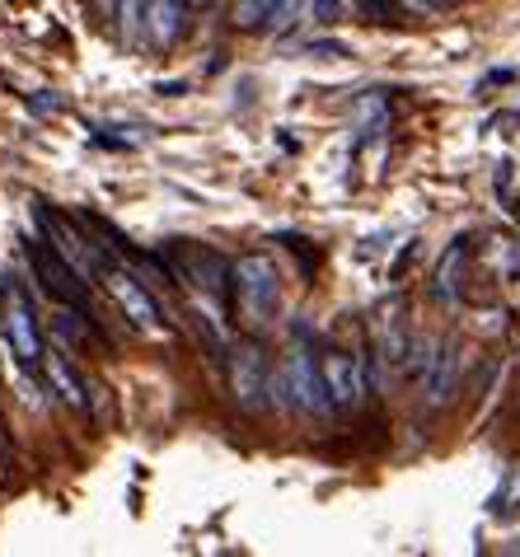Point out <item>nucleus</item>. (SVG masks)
I'll return each mask as SVG.
<instances>
[{"label":"nucleus","mask_w":520,"mask_h":557,"mask_svg":"<svg viewBox=\"0 0 520 557\" xmlns=\"http://www.w3.org/2000/svg\"><path fill=\"white\" fill-rule=\"evenodd\" d=\"M465 239L460 244H450V253L441 258V268H436V296H446V300H455L460 296V262H465Z\"/></svg>","instance_id":"9b49d317"},{"label":"nucleus","mask_w":520,"mask_h":557,"mask_svg":"<svg viewBox=\"0 0 520 557\" xmlns=\"http://www.w3.org/2000/svg\"><path fill=\"white\" fill-rule=\"evenodd\" d=\"M300 10H305V0H277V5H272V14L263 20V34H268V38L290 34V28L300 24Z\"/></svg>","instance_id":"ddd939ff"},{"label":"nucleus","mask_w":520,"mask_h":557,"mask_svg":"<svg viewBox=\"0 0 520 557\" xmlns=\"http://www.w3.org/2000/svg\"><path fill=\"white\" fill-rule=\"evenodd\" d=\"M99 276H103V286H109V296L117 300V309L132 319V329H141V333H150V337L170 333V323H164L156 296H150V290H146L141 282H136L132 272H122V268H103Z\"/></svg>","instance_id":"20e7f679"},{"label":"nucleus","mask_w":520,"mask_h":557,"mask_svg":"<svg viewBox=\"0 0 520 557\" xmlns=\"http://www.w3.org/2000/svg\"><path fill=\"white\" fill-rule=\"evenodd\" d=\"M314 20H338V0H314Z\"/></svg>","instance_id":"2eb2a0df"},{"label":"nucleus","mask_w":520,"mask_h":557,"mask_svg":"<svg viewBox=\"0 0 520 557\" xmlns=\"http://www.w3.org/2000/svg\"><path fill=\"white\" fill-rule=\"evenodd\" d=\"M450 384H455V351H441L436 356V370L426 375V404H441V398L450 394Z\"/></svg>","instance_id":"f8f14e48"},{"label":"nucleus","mask_w":520,"mask_h":557,"mask_svg":"<svg viewBox=\"0 0 520 557\" xmlns=\"http://www.w3.org/2000/svg\"><path fill=\"white\" fill-rule=\"evenodd\" d=\"M231 296L249 329H268L282 309V276L263 253H244L231 268Z\"/></svg>","instance_id":"f257e3e1"},{"label":"nucleus","mask_w":520,"mask_h":557,"mask_svg":"<svg viewBox=\"0 0 520 557\" xmlns=\"http://www.w3.org/2000/svg\"><path fill=\"white\" fill-rule=\"evenodd\" d=\"M268 356L263 347L253 343H239L231 347V394L244 412H263L268 408Z\"/></svg>","instance_id":"39448f33"},{"label":"nucleus","mask_w":520,"mask_h":557,"mask_svg":"<svg viewBox=\"0 0 520 557\" xmlns=\"http://www.w3.org/2000/svg\"><path fill=\"white\" fill-rule=\"evenodd\" d=\"M183 5H188V10H211L216 0H183Z\"/></svg>","instance_id":"dca6fc26"},{"label":"nucleus","mask_w":520,"mask_h":557,"mask_svg":"<svg viewBox=\"0 0 520 557\" xmlns=\"http://www.w3.org/2000/svg\"><path fill=\"white\" fill-rule=\"evenodd\" d=\"M0 478H5V450H0Z\"/></svg>","instance_id":"a211bd4d"},{"label":"nucleus","mask_w":520,"mask_h":557,"mask_svg":"<svg viewBox=\"0 0 520 557\" xmlns=\"http://www.w3.org/2000/svg\"><path fill=\"white\" fill-rule=\"evenodd\" d=\"M5 343L14 351V361L38 370L42 366V337H38V323H34V309H28V300L14 290V296L5 300Z\"/></svg>","instance_id":"423d86ee"},{"label":"nucleus","mask_w":520,"mask_h":557,"mask_svg":"<svg viewBox=\"0 0 520 557\" xmlns=\"http://www.w3.org/2000/svg\"><path fill=\"white\" fill-rule=\"evenodd\" d=\"M42 375H48L52 394L61 398V404H71V408H89V389H85L81 370H75V366L66 361V351H42Z\"/></svg>","instance_id":"1a4fd4ad"},{"label":"nucleus","mask_w":520,"mask_h":557,"mask_svg":"<svg viewBox=\"0 0 520 557\" xmlns=\"http://www.w3.org/2000/svg\"><path fill=\"white\" fill-rule=\"evenodd\" d=\"M272 5H277V0H235L231 24H235V28H263V20L272 14Z\"/></svg>","instance_id":"4468645a"},{"label":"nucleus","mask_w":520,"mask_h":557,"mask_svg":"<svg viewBox=\"0 0 520 557\" xmlns=\"http://www.w3.org/2000/svg\"><path fill=\"white\" fill-rule=\"evenodd\" d=\"M95 5H99V10H113V5H117V0H95Z\"/></svg>","instance_id":"f3484780"},{"label":"nucleus","mask_w":520,"mask_h":557,"mask_svg":"<svg viewBox=\"0 0 520 557\" xmlns=\"http://www.w3.org/2000/svg\"><path fill=\"white\" fill-rule=\"evenodd\" d=\"M178 272L188 276L197 290H207V296H225V290H231V268H225L216 253L197 249V244H178Z\"/></svg>","instance_id":"6e6552de"},{"label":"nucleus","mask_w":520,"mask_h":557,"mask_svg":"<svg viewBox=\"0 0 520 557\" xmlns=\"http://www.w3.org/2000/svg\"><path fill=\"white\" fill-rule=\"evenodd\" d=\"M183 0H146V38L150 48H174L178 34H183Z\"/></svg>","instance_id":"9d476101"},{"label":"nucleus","mask_w":520,"mask_h":557,"mask_svg":"<svg viewBox=\"0 0 520 557\" xmlns=\"http://www.w3.org/2000/svg\"><path fill=\"white\" fill-rule=\"evenodd\" d=\"M319 370H324V389L333 398V408H357L361 394H366V370H361V356L351 351H329L324 361H319Z\"/></svg>","instance_id":"0eeeda50"},{"label":"nucleus","mask_w":520,"mask_h":557,"mask_svg":"<svg viewBox=\"0 0 520 557\" xmlns=\"http://www.w3.org/2000/svg\"><path fill=\"white\" fill-rule=\"evenodd\" d=\"M277 384L290 394V404H296L300 412H314V417H329L333 412V398L324 389V370H319L310 347H296V351L286 356V370H282Z\"/></svg>","instance_id":"7ed1b4c3"},{"label":"nucleus","mask_w":520,"mask_h":557,"mask_svg":"<svg viewBox=\"0 0 520 557\" xmlns=\"http://www.w3.org/2000/svg\"><path fill=\"white\" fill-rule=\"evenodd\" d=\"M28 262H34V272H38L42 290H48L57 305H71V309H81V314H89V286H85V272L75 268V262L57 249V244L34 239V244H28Z\"/></svg>","instance_id":"f03ea898"}]
</instances>
